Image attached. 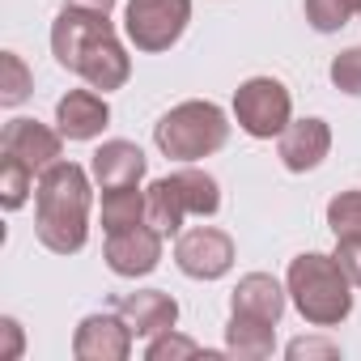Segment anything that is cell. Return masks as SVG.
Instances as JSON below:
<instances>
[{
	"instance_id": "cell-7",
	"label": "cell",
	"mask_w": 361,
	"mask_h": 361,
	"mask_svg": "<svg viewBox=\"0 0 361 361\" xmlns=\"http://www.w3.org/2000/svg\"><path fill=\"white\" fill-rule=\"evenodd\" d=\"M174 264L192 281H221L234 268V238L217 226H192L174 243Z\"/></svg>"
},
{
	"instance_id": "cell-1",
	"label": "cell",
	"mask_w": 361,
	"mask_h": 361,
	"mask_svg": "<svg viewBox=\"0 0 361 361\" xmlns=\"http://www.w3.org/2000/svg\"><path fill=\"white\" fill-rule=\"evenodd\" d=\"M90 170L77 161H56L39 174L35 188V234L56 255H77L90 238Z\"/></svg>"
},
{
	"instance_id": "cell-4",
	"label": "cell",
	"mask_w": 361,
	"mask_h": 361,
	"mask_svg": "<svg viewBox=\"0 0 361 361\" xmlns=\"http://www.w3.org/2000/svg\"><path fill=\"white\" fill-rule=\"evenodd\" d=\"M149 226L157 234H183V221L188 217H213L221 209V188L217 178L200 166H183L166 178H153L149 183Z\"/></svg>"
},
{
	"instance_id": "cell-10",
	"label": "cell",
	"mask_w": 361,
	"mask_h": 361,
	"mask_svg": "<svg viewBox=\"0 0 361 361\" xmlns=\"http://www.w3.org/2000/svg\"><path fill=\"white\" fill-rule=\"evenodd\" d=\"M85 85H94V90H123L128 85V77H132V56L123 51V43L115 39V26L111 30H102V35H94L90 43H85V51L77 56V68H73Z\"/></svg>"
},
{
	"instance_id": "cell-12",
	"label": "cell",
	"mask_w": 361,
	"mask_h": 361,
	"mask_svg": "<svg viewBox=\"0 0 361 361\" xmlns=\"http://www.w3.org/2000/svg\"><path fill=\"white\" fill-rule=\"evenodd\" d=\"M276 153H281V161H285V170H293V174H306V170H314L327 153H331V128H327V119H289V128L276 136Z\"/></svg>"
},
{
	"instance_id": "cell-25",
	"label": "cell",
	"mask_w": 361,
	"mask_h": 361,
	"mask_svg": "<svg viewBox=\"0 0 361 361\" xmlns=\"http://www.w3.org/2000/svg\"><path fill=\"white\" fill-rule=\"evenodd\" d=\"M327 77H331V85H336L340 94L361 98V47H344V51L331 60Z\"/></svg>"
},
{
	"instance_id": "cell-11",
	"label": "cell",
	"mask_w": 361,
	"mask_h": 361,
	"mask_svg": "<svg viewBox=\"0 0 361 361\" xmlns=\"http://www.w3.org/2000/svg\"><path fill=\"white\" fill-rule=\"evenodd\" d=\"M0 153H13L22 157L35 174H43L47 166L60 161L64 153V132L60 128H47L39 119H9L5 132H0Z\"/></svg>"
},
{
	"instance_id": "cell-21",
	"label": "cell",
	"mask_w": 361,
	"mask_h": 361,
	"mask_svg": "<svg viewBox=\"0 0 361 361\" xmlns=\"http://www.w3.org/2000/svg\"><path fill=\"white\" fill-rule=\"evenodd\" d=\"M35 90V77L18 51H0V106H22Z\"/></svg>"
},
{
	"instance_id": "cell-17",
	"label": "cell",
	"mask_w": 361,
	"mask_h": 361,
	"mask_svg": "<svg viewBox=\"0 0 361 361\" xmlns=\"http://www.w3.org/2000/svg\"><path fill=\"white\" fill-rule=\"evenodd\" d=\"M285 298L289 289L268 276V272H247L234 293H230V314H247V319H264V323H281L285 314Z\"/></svg>"
},
{
	"instance_id": "cell-20",
	"label": "cell",
	"mask_w": 361,
	"mask_h": 361,
	"mask_svg": "<svg viewBox=\"0 0 361 361\" xmlns=\"http://www.w3.org/2000/svg\"><path fill=\"white\" fill-rule=\"evenodd\" d=\"M30 188H35V170L13 153L0 157V204H5V213H18L30 200Z\"/></svg>"
},
{
	"instance_id": "cell-8",
	"label": "cell",
	"mask_w": 361,
	"mask_h": 361,
	"mask_svg": "<svg viewBox=\"0 0 361 361\" xmlns=\"http://www.w3.org/2000/svg\"><path fill=\"white\" fill-rule=\"evenodd\" d=\"M132 327L123 323L119 310H98L85 314L73 331V357L77 361H128L132 357Z\"/></svg>"
},
{
	"instance_id": "cell-22",
	"label": "cell",
	"mask_w": 361,
	"mask_h": 361,
	"mask_svg": "<svg viewBox=\"0 0 361 361\" xmlns=\"http://www.w3.org/2000/svg\"><path fill=\"white\" fill-rule=\"evenodd\" d=\"M353 18H361V0H306V22L319 35H336Z\"/></svg>"
},
{
	"instance_id": "cell-5",
	"label": "cell",
	"mask_w": 361,
	"mask_h": 361,
	"mask_svg": "<svg viewBox=\"0 0 361 361\" xmlns=\"http://www.w3.org/2000/svg\"><path fill=\"white\" fill-rule=\"evenodd\" d=\"M192 22V0H128L123 9V35L136 51L157 56L183 39Z\"/></svg>"
},
{
	"instance_id": "cell-2",
	"label": "cell",
	"mask_w": 361,
	"mask_h": 361,
	"mask_svg": "<svg viewBox=\"0 0 361 361\" xmlns=\"http://www.w3.org/2000/svg\"><path fill=\"white\" fill-rule=\"evenodd\" d=\"M285 289L310 327H340L353 314V281L336 255L323 251L298 255L285 272Z\"/></svg>"
},
{
	"instance_id": "cell-14",
	"label": "cell",
	"mask_w": 361,
	"mask_h": 361,
	"mask_svg": "<svg viewBox=\"0 0 361 361\" xmlns=\"http://www.w3.org/2000/svg\"><path fill=\"white\" fill-rule=\"evenodd\" d=\"M102 30H111V18L106 13H90V9L64 5L60 18L51 22V56H56V64L73 73L77 68V56L85 51V43L94 35H102Z\"/></svg>"
},
{
	"instance_id": "cell-3",
	"label": "cell",
	"mask_w": 361,
	"mask_h": 361,
	"mask_svg": "<svg viewBox=\"0 0 361 361\" xmlns=\"http://www.w3.org/2000/svg\"><path fill=\"white\" fill-rule=\"evenodd\" d=\"M226 140H230V119L209 98H188V102L170 106L153 123V145L161 149V157L183 161V166L200 161V157H213Z\"/></svg>"
},
{
	"instance_id": "cell-15",
	"label": "cell",
	"mask_w": 361,
	"mask_h": 361,
	"mask_svg": "<svg viewBox=\"0 0 361 361\" xmlns=\"http://www.w3.org/2000/svg\"><path fill=\"white\" fill-rule=\"evenodd\" d=\"M106 123H111V106L94 85L90 90H68L56 102V128L64 132V140H94V136H102Z\"/></svg>"
},
{
	"instance_id": "cell-29",
	"label": "cell",
	"mask_w": 361,
	"mask_h": 361,
	"mask_svg": "<svg viewBox=\"0 0 361 361\" xmlns=\"http://www.w3.org/2000/svg\"><path fill=\"white\" fill-rule=\"evenodd\" d=\"M64 5H73V9H90V13H106V18H111L115 0H64Z\"/></svg>"
},
{
	"instance_id": "cell-16",
	"label": "cell",
	"mask_w": 361,
	"mask_h": 361,
	"mask_svg": "<svg viewBox=\"0 0 361 361\" xmlns=\"http://www.w3.org/2000/svg\"><path fill=\"white\" fill-rule=\"evenodd\" d=\"M115 310L123 314V323L132 327V336H161L178 323V302L166 293V289H136V293H123L115 302Z\"/></svg>"
},
{
	"instance_id": "cell-9",
	"label": "cell",
	"mask_w": 361,
	"mask_h": 361,
	"mask_svg": "<svg viewBox=\"0 0 361 361\" xmlns=\"http://www.w3.org/2000/svg\"><path fill=\"white\" fill-rule=\"evenodd\" d=\"M161 238H166V234H157L149 221L128 226V230H115V234H106L102 259H106V268H111L115 276H128V281L149 276V272L161 264Z\"/></svg>"
},
{
	"instance_id": "cell-27",
	"label": "cell",
	"mask_w": 361,
	"mask_h": 361,
	"mask_svg": "<svg viewBox=\"0 0 361 361\" xmlns=\"http://www.w3.org/2000/svg\"><path fill=\"white\" fill-rule=\"evenodd\" d=\"M285 353H289L293 361H302V357H340V344L319 340V336H302V340H293Z\"/></svg>"
},
{
	"instance_id": "cell-24",
	"label": "cell",
	"mask_w": 361,
	"mask_h": 361,
	"mask_svg": "<svg viewBox=\"0 0 361 361\" xmlns=\"http://www.w3.org/2000/svg\"><path fill=\"white\" fill-rule=\"evenodd\" d=\"M221 357V353H209L204 344H196L192 336H178L174 327L170 331H161V336H153L149 344H145V357L149 361H178V357Z\"/></svg>"
},
{
	"instance_id": "cell-23",
	"label": "cell",
	"mask_w": 361,
	"mask_h": 361,
	"mask_svg": "<svg viewBox=\"0 0 361 361\" xmlns=\"http://www.w3.org/2000/svg\"><path fill=\"white\" fill-rule=\"evenodd\" d=\"M327 226L336 238H361V192H340L327 200Z\"/></svg>"
},
{
	"instance_id": "cell-18",
	"label": "cell",
	"mask_w": 361,
	"mask_h": 361,
	"mask_svg": "<svg viewBox=\"0 0 361 361\" xmlns=\"http://www.w3.org/2000/svg\"><path fill=\"white\" fill-rule=\"evenodd\" d=\"M276 348V323L264 319H247V314H230L226 323V353L238 361H264Z\"/></svg>"
},
{
	"instance_id": "cell-28",
	"label": "cell",
	"mask_w": 361,
	"mask_h": 361,
	"mask_svg": "<svg viewBox=\"0 0 361 361\" xmlns=\"http://www.w3.org/2000/svg\"><path fill=\"white\" fill-rule=\"evenodd\" d=\"M0 327H5V336H9V357H18L22 353V327H18V319H0Z\"/></svg>"
},
{
	"instance_id": "cell-19",
	"label": "cell",
	"mask_w": 361,
	"mask_h": 361,
	"mask_svg": "<svg viewBox=\"0 0 361 361\" xmlns=\"http://www.w3.org/2000/svg\"><path fill=\"white\" fill-rule=\"evenodd\" d=\"M149 221V196L140 188H115V192H102V230L115 234V230H128V226H140Z\"/></svg>"
},
{
	"instance_id": "cell-6",
	"label": "cell",
	"mask_w": 361,
	"mask_h": 361,
	"mask_svg": "<svg viewBox=\"0 0 361 361\" xmlns=\"http://www.w3.org/2000/svg\"><path fill=\"white\" fill-rule=\"evenodd\" d=\"M234 119L247 136L255 140H272L289 128L293 119V98L285 90V81L276 77H251L234 90Z\"/></svg>"
},
{
	"instance_id": "cell-13",
	"label": "cell",
	"mask_w": 361,
	"mask_h": 361,
	"mask_svg": "<svg viewBox=\"0 0 361 361\" xmlns=\"http://www.w3.org/2000/svg\"><path fill=\"white\" fill-rule=\"evenodd\" d=\"M145 170H149V161H145L140 145H132V140H102L98 153L90 157V174H94V183H98L102 192L140 188Z\"/></svg>"
},
{
	"instance_id": "cell-26",
	"label": "cell",
	"mask_w": 361,
	"mask_h": 361,
	"mask_svg": "<svg viewBox=\"0 0 361 361\" xmlns=\"http://www.w3.org/2000/svg\"><path fill=\"white\" fill-rule=\"evenodd\" d=\"M336 259L348 272L353 289H361V238H336Z\"/></svg>"
}]
</instances>
